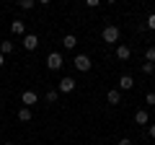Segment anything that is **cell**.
Wrapping results in <instances>:
<instances>
[{
    "label": "cell",
    "mask_w": 155,
    "mask_h": 145,
    "mask_svg": "<svg viewBox=\"0 0 155 145\" xmlns=\"http://www.w3.org/2000/svg\"><path fill=\"white\" fill-rule=\"evenodd\" d=\"M129 57H132V49H129L127 44H116V60H119V62H127Z\"/></svg>",
    "instance_id": "52a82bcc"
},
{
    "label": "cell",
    "mask_w": 155,
    "mask_h": 145,
    "mask_svg": "<svg viewBox=\"0 0 155 145\" xmlns=\"http://www.w3.org/2000/svg\"><path fill=\"white\" fill-rule=\"evenodd\" d=\"M3 65H5V57H3V55H0V67H3Z\"/></svg>",
    "instance_id": "603a6c76"
},
{
    "label": "cell",
    "mask_w": 155,
    "mask_h": 145,
    "mask_svg": "<svg viewBox=\"0 0 155 145\" xmlns=\"http://www.w3.org/2000/svg\"><path fill=\"white\" fill-rule=\"evenodd\" d=\"M57 91H60V93H72V91H75V78L65 75V78L60 80V86H57Z\"/></svg>",
    "instance_id": "5b68a950"
},
{
    "label": "cell",
    "mask_w": 155,
    "mask_h": 145,
    "mask_svg": "<svg viewBox=\"0 0 155 145\" xmlns=\"http://www.w3.org/2000/svg\"><path fill=\"white\" fill-rule=\"evenodd\" d=\"M101 39H104L106 44H119V26H106L104 31H101Z\"/></svg>",
    "instance_id": "6da1fadb"
},
{
    "label": "cell",
    "mask_w": 155,
    "mask_h": 145,
    "mask_svg": "<svg viewBox=\"0 0 155 145\" xmlns=\"http://www.w3.org/2000/svg\"><path fill=\"white\" fill-rule=\"evenodd\" d=\"M142 72H145V75H153V72H155V65H153V62H145V65H142Z\"/></svg>",
    "instance_id": "ac0fdd59"
},
{
    "label": "cell",
    "mask_w": 155,
    "mask_h": 145,
    "mask_svg": "<svg viewBox=\"0 0 155 145\" xmlns=\"http://www.w3.org/2000/svg\"><path fill=\"white\" fill-rule=\"evenodd\" d=\"M75 44H78L75 34H65V36H62V47H65V49H75Z\"/></svg>",
    "instance_id": "8fae6325"
},
{
    "label": "cell",
    "mask_w": 155,
    "mask_h": 145,
    "mask_svg": "<svg viewBox=\"0 0 155 145\" xmlns=\"http://www.w3.org/2000/svg\"><path fill=\"white\" fill-rule=\"evenodd\" d=\"M145 101H147V104H150V106H153V104H155V93H153V91H150V93H147V96H145Z\"/></svg>",
    "instance_id": "ffe728a7"
},
{
    "label": "cell",
    "mask_w": 155,
    "mask_h": 145,
    "mask_svg": "<svg viewBox=\"0 0 155 145\" xmlns=\"http://www.w3.org/2000/svg\"><path fill=\"white\" fill-rule=\"evenodd\" d=\"M134 88V78L132 75H122L119 78V91H132Z\"/></svg>",
    "instance_id": "30bf717a"
},
{
    "label": "cell",
    "mask_w": 155,
    "mask_h": 145,
    "mask_svg": "<svg viewBox=\"0 0 155 145\" xmlns=\"http://www.w3.org/2000/svg\"><path fill=\"white\" fill-rule=\"evenodd\" d=\"M145 29L155 31V13H150V16H147V21H145Z\"/></svg>",
    "instance_id": "e0dca14e"
},
{
    "label": "cell",
    "mask_w": 155,
    "mask_h": 145,
    "mask_svg": "<svg viewBox=\"0 0 155 145\" xmlns=\"http://www.w3.org/2000/svg\"><path fill=\"white\" fill-rule=\"evenodd\" d=\"M21 44H23V49H26V52H34L39 47V36H36V34H26V36L21 39Z\"/></svg>",
    "instance_id": "277c9868"
},
{
    "label": "cell",
    "mask_w": 155,
    "mask_h": 145,
    "mask_svg": "<svg viewBox=\"0 0 155 145\" xmlns=\"http://www.w3.org/2000/svg\"><path fill=\"white\" fill-rule=\"evenodd\" d=\"M145 60L155 65V47H147V49H145Z\"/></svg>",
    "instance_id": "9a60e30c"
},
{
    "label": "cell",
    "mask_w": 155,
    "mask_h": 145,
    "mask_svg": "<svg viewBox=\"0 0 155 145\" xmlns=\"http://www.w3.org/2000/svg\"><path fill=\"white\" fill-rule=\"evenodd\" d=\"M72 65H75V70H80V72H88L93 62H91V57H88V55H75Z\"/></svg>",
    "instance_id": "3957f363"
},
{
    "label": "cell",
    "mask_w": 155,
    "mask_h": 145,
    "mask_svg": "<svg viewBox=\"0 0 155 145\" xmlns=\"http://www.w3.org/2000/svg\"><path fill=\"white\" fill-rule=\"evenodd\" d=\"M57 93H60V91H54V88H52V91H47V96H44V99H47V104H54V101H57Z\"/></svg>",
    "instance_id": "2e32d148"
},
{
    "label": "cell",
    "mask_w": 155,
    "mask_h": 145,
    "mask_svg": "<svg viewBox=\"0 0 155 145\" xmlns=\"http://www.w3.org/2000/svg\"><path fill=\"white\" fill-rule=\"evenodd\" d=\"M31 109H28V106H21V109H18V119H21V122H31Z\"/></svg>",
    "instance_id": "5bb4252c"
},
{
    "label": "cell",
    "mask_w": 155,
    "mask_h": 145,
    "mask_svg": "<svg viewBox=\"0 0 155 145\" xmlns=\"http://www.w3.org/2000/svg\"><path fill=\"white\" fill-rule=\"evenodd\" d=\"M18 8H23V11H31V8H34V0H21V3H18Z\"/></svg>",
    "instance_id": "d6986e66"
},
{
    "label": "cell",
    "mask_w": 155,
    "mask_h": 145,
    "mask_svg": "<svg viewBox=\"0 0 155 145\" xmlns=\"http://www.w3.org/2000/svg\"><path fill=\"white\" fill-rule=\"evenodd\" d=\"M147 132H150V137L155 140V124H150V127H147Z\"/></svg>",
    "instance_id": "7402d4cb"
},
{
    "label": "cell",
    "mask_w": 155,
    "mask_h": 145,
    "mask_svg": "<svg viewBox=\"0 0 155 145\" xmlns=\"http://www.w3.org/2000/svg\"><path fill=\"white\" fill-rule=\"evenodd\" d=\"M134 122H137V124H147L150 122V114L145 112V109H137V112H134Z\"/></svg>",
    "instance_id": "7c38bea8"
},
{
    "label": "cell",
    "mask_w": 155,
    "mask_h": 145,
    "mask_svg": "<svg viewBox=\"0 0 155 145\" xmlns=\"http://www.w3.org/2000/svg\"><path fill=\"white\" fill-rule=\"evenodd\" d=\"M11 34H16V36H26V23L23 21H11Z\"/></svg>",
    "instance_id": "9c48e42d"
},
{
    "label": "cell",
    "mask_w": 155,
    "mask_h": 145,
    "mask_svg": "<svg viewBox=\"0 0 155 145\" xmlns=\"http://www.w3.org/2000/svg\"><path fill=\"white\" fill-rule=\"evenodd\" d=\"M0 112H3V104H0Z\"/></svg>",
    "instance_id": "d4e9b609"
},
{
    "label": "cell",
    "mask_w": 155,
    "mask_h": 145,
    "mask_svg": "<svg viewBox=\"0 0 155 145\" xmlns=\"http://www.w3.org/2000/svg\"><path fill=\"white\" fill-rule=\"evenodd\" d=\"M3 145H13V143H3Z\"/></svg>",
    "instance_id": "cb8c5ba5"
},
{
    "label": "cell",
    "mask_w": 155,
    "mask_h": 145,
    "mask_svg": "<svg viewBox=\"0 0 155 145\" xmlns=\"http://www.w3.org/2000/svg\"><path fill=\"white\" fill-rule=\"evenodd\" d=\"M21 104H23V106H28V109H31L34 104H39L36 91H23V93H21Z\"/></svg>",
    "instance_id": "8992f818"
},
{
    "label": "cell",
    "mask_w": 155,
    "mask_h": 145,
    "mask_svg": "<svg viewBox=\"0 0 155 145\" xmlns=\"http://www.w3.org/2000/svg\"><path fill=\"white\" fill-rule=\"evenodd\" d=\"M119 145H132V140H129V137H122V140H119Z\"/></svg>",
    "instance_id": "44dd1931"
},
{
    "label": "cell",
    "mask_w": 155,
    "mask_h": 145,
    "mask_svg": "<svg viewBox=\"0 0 155 145\" xmlns=\"http://www.w3.org/2000/svg\"><path fill=\"white\" fill-rule=\"evenodd\" d=\"M16 49V44H13V42H8V39H3L0 42V55L5 57V55H11V52Z\"/></svg>",
    "instance_id": "4fadbf2b"
},
{
    "label": "cell",
    "mask_w": 155,
    "mask_h": 145,
    "mask_svg": "<svg viewBox=\"0 0 155 145\" xmlns=\"http://www.w3.org/2000/svg\"><path fill=\"white\" fill-rule=\"evenodd\" d=\"M106 101H109L111 106H119V104H122V91H119V88H111L109 93H106Z\"/></svg>",
    "instance_id": "ba28073f"
},
{
    "label": "cell",
    "mask_w": 155,
    "mask_h": 145,
    "mask_svg": "<svg viewBox=\"0 0 155 145\" xmlns=\"http://www.w3.org/2000/svg\"><path fill=\"white\" fill-rule=\"evenodd\" d=\"M62 65H65V60H62L60 52H49L47 55V67L49 70H62Z\"/></svg>",
    "instance_id": "7a4b0ae2"
}]
</instances>
